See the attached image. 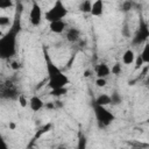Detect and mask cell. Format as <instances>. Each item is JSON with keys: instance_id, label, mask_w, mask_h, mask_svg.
<instances>
[{"instance_id": "obj_23", "label": "cell", "mask_w": 149, "mask_h": 149, "mask_svg": "<svg viewBox=\"0 0 149 149\" xmlns=\"http://www.w3.org/2000/svg\"><path fill=\"white\" fill-rule=\"evenodd\" d=\"M9 68H10L12 70H14V71H17V70H20L21 65H20L19 62H16V61H12L10 64H9Z\"/></svg>"}, {"instance_id": "obj_11", "label": "cell", "mask_w": 149, "mask_h": 149, "mask_svg": "<svg viewBox=\"0 0 149 149\" xmlns=\"http://www.w3.org/2000/svg\"><path fill=\"white\" fill-rule=\"evenodd\" d=\"M135 58H136V56H135L134 51L132 49H127L122 55V63L125 65H132L135 62Z\"/></svg>"}, {"instance_id": "obj_7", "label": "cell", "mask_w": 149, "mask_h": 149, "mask_svg": "<svg viewBox=\"0 0 149 149\" xmlns=\"http://www.w3.org/2000/svg\"><path fill=\"white\" fill-rule=\"evenodd\" d=\"M111 73V68L106 64V63H100L95 66V74L98 78H105L107 76H109Z\"/></svg>"}, {"instance_id": "obj_24", "label": "cell", "mask_w": 149, "mask_h": 149, "mask_svg": "<svg viewBox=\"0 0 149 149\" xmlns=\"http://www.w3.org/2000/svg\"><path fill=\"white\" fill-rule=\"evenodd\" d=\"M132 7H133V3L130 1H125L122 3V10L123 12H128L129 9H132Z\"/></svg>"}, {"instance_id": "obj_19", "label": "cell", "mask_w": 149, "mask_h": 149, "mask_svg": "<svg viewBox=\"0 0 149 149\" xmlns=\"http://www.w3.org/2000/svg\"><path fill=\"white\" fill-rule=\"evenodd\" d=\"M17 101H19V105H20L22 108L27 107V106H28V104H29L28 99H27L24 95H22V94H20V95L17 97Z\"/></svg>"}, {"instance_id": "obj_18", "label": "cell", "mask_w": 149, "mask_h": 149, "mask_svg": "<svg viewBox=\"0 0 149 149\" xmlns=\"http://www.w3.org/2000/svg\"><path fill=\"white\" fill-rule=\"evenodd\" d=\"M111 72H112V74H114V76H119V74H121V72H122L121 63H115L114 65H112Z\"/></svg>"}, {"instance_id": "obj_25", "label": "cell", "mask_w": 149, "mask_h": 149, "mask_svg": "<svg viewBox=\"0 0 149 149\" xmlns=\"http://www.w3.org/2000/svg\"><path fill=\"white\" fill-rule=\"evenodd\" d=\"M144 64V62H143V59H142V57H141V55H139L136 58H135V66H136V69H139V68H141L142 65Z\"/></svg>"}, {"instance_id": "obj_16", "label": "cell", "mask_w": 149, "mask_h": 149, "mask_svg": "<svg viewBox=\"0 0 149 149\" xmlns=\"http://www.w3.org/2000/svg\"><path fill=\"white\" fill-rule=\"evenodd\" d=\"M68 93V88L66 87H62V88H56V90H51L50 91V94L52 97H62V95H65Z\"/></svg>"}, {"instance_id": "obj_6", "label": "cell", "mask_w": 149, "mask_h": 149, "mask_svg": "<svg viewBox=\"0 0 149 149\" xmlns=\"http://www.w3.org/2000/svg\"><path fill=\"white\" fill-rule=\"evenodd\" d=\"M29 21H30L31 26H34V27L40 26L42 22V8L36 1H33V3H31V8H30V13H29Z\"/></svg>"}, {"instance_id": "obj_1", "label": "cell", "mask_w": 149, "mask_h": 149, "mask_svg": "<svg viewBox=\"0 0 149 149\" xmlns=\"http://www.w3.org/2000/svg\"><path fill=\"white\" fill-rule=\"evenodd\" d=\"M44 59H45V68H47V72H48V86L50 87V90H56V88H62V87H66L68 84H70V79L66 74L63 73V71L56 66L54 64V62L51 61L48 51L44 48Z\"/></svg>"}, {"instance_id": "obj_20", "label": "cell", "mask_w": 149, "mask_h": 149, "mask_svg": "<svg viewBox=\"0 0 149 149\" xmlns=\"http://www.w3.org/2000/svg\"><path fill=\"white\" fill-rule=\"evenodd\" d=\"M13 2L10 0H2L0 1V8L1 9H9L10 7H13Z\"/></svg>"}, {"instance_id": "obj_22", "label": "cell", "mask_w": 149, "mask_h": 149, "mask_svg": "<svg viewBox=\"0 0 149 149\" xmlns=\"http://www.w3.org/2000/svg\"><path fill=\"white\" fill-rule=\"evenodd\" d=\"M9 23H10V20L8 16H0V26L1 27L9 26Z\"/></svg>"}, {"instance_id": "obj_21", "label": "cell", "mask_w": 149, "mask_h": 149, "mask_svg": "<svg viewBox=\"0 0 149 149\" xmlns=\"http://www.w3.org/2000/svg\"><path fill=\"white\" fill-rule=\"evenodd\" d=\"M107 84V80L105 78H97L95 79V85L97 87H105Z\"/></svg>"}, {"instance_id": "obj_4", "label": "cell", "mask_w": 149, "mask_h": 149, "mask_svg": "<svg viewBox=\"0 0 149 149\" xmlns=\"http://www.w3.org/2000/svg\"><path fill=\"white\" fill-rule=\"evenodd\" d=\"M93 111H94V115H95V119H97L99 126L102 128L108 127L115 120L114 114L112 112H109L106 107L98 106V105L93 104Z\"/></svg>"}, {"instance_id": "obj_14", "label": "cell", "mask_w": 149, "mask_h": 149, "mask_svg": "<svg viewBox=\"0 0 149 149\" xmlns=\"http://www.w3.org/2000/svg\"><path fill=\"white\" fill-rule=\"evenodd\" d=\"M140 55H141L143 62L147 63V64H149V42H146L144 43V45H143L142 51H141Z\"/></svg>"}, {"instance_id": "obj_26", "label": "cell", "mask_w": 149, "mask_h": 149, "mask_svg": "<svg viewBox=\"0 0 149 149\" xmlns=\"http://www.w3.org/2000/svg\"><path fill=\"white\" fill-rule=\"evenodd\" d=\"M8 127H9V129H10V130H15V129H16V125H15L13 121H9Z\"/></svg>"}, {"instance_id": "obj_17", "label": "cell", "mask_w": 149, "mask_h": 149, "mask_svg": "<svg viewBox=\"0 0 149 149\" xmlns=\"http://www.w3.org/2000/svg\"><path fill=\"white\" fill-rule=\"evenodd\" d=\"M121 101H122V98L118 92H113L111 94V104L112 105H119V104H121Z\"/></svg>"}, {"instance_id": "obj_13", "label": "cell", "mask_w": 149, "mask_h": 149, "mask_svg": "<svg viewBox=\"0 0 149 149\" xmlns=\"http://www.w3.org/2000/svg\"><path fill=\"white\" fill-rule=\"evenodd\" d=\"M94 104H95V105H98V106L106 107V106L111 105V95L105 94V93H101L100 95H98V97H97V99L94 100Z\"/></svg>"}, {"instance_id": "obj_3", "label": "cell", "mask_w": 149, "mask_h": 149, "mask_svg": "<svg viewBox=\"0 0 149 149\" xmlns=\"http://www.w3.org/2000/svg\"><path fill=\"white\" fill-rule=\"evenodd\" d=\"M68 15V9L64 6V3L61 0H57L52 7L45 13V20L49 21V23L51 22H56V21H62L65 16Z\"/></svg>"}, {"instance_id": "obj_15", "label": "cell", "mask_w": 149, "mask_h": 149, "mask_svg": "<svg viewBox=\"0 0 149 149\" xmlns=\"http://www.w3.org/2000/svg\"><path fill=\"white\" fill-rule=\"evenodd\" d=\"M91 9H92V1L85 0V1L80 2V5H79V10H80L81 13H91Z\"/></svg>"}, {"instance_id": "obj_30", "label": "cell", "mask_w": 149, "mask_h": 149, "mask_svg": "<svg viewBox=\"0 0 149 149\" xmlns=\"http://www.w3.org/2000/svg\"><path fill=\"white\" fill-rule=\"evenodd\" d=\"M147 122H148V123H149V116H148V119H147Z\"/></svg>"}, {"instance_id": "obj_9", "label": "cell", "mask_w": 149, "mask_h": 149, "mask_svg": "<svg viewBox=\"0 0 149 149\" xmlns=\"http://www.w3.org/2000/svg\"><path fill=\"white\" fill-rule=\"evenodd\" d=\"M66 28V23L62 20V21H56V22H51L49 23V29L51 33L54 34H62Z\"/></svg>"}, {"instance_id": "obj_27", "label": "cell", "mask_w": 149, "mask_h": 149, "mask_svg": "<svg viewBox=\"0 0 149 149\" xmlns=\"http://www.w3.org/2000/svg\"><path fill=\"white\" fill-rule=\"evenodd\" d=\"M0 149H9V147H8V144L6 143L5 140L1 141V148H0Z\"/></svg>"}, {"instance_id": "obj_12", "label": "cell", "mask_w": 149, "mask_h": 149, "mask_svg": "<svg viewBox=\"0 0 149 149\" xmlns=\"http://www.w3.org/2000/svg\"><path fill=\"white\" fill-rule=\"evenodd\" d=\"M79 37H80V33L77 28H70V29L66 30V40L69 42L74 43L79 40Z\"/></svg>"}, {"instance_id": "obj_28", "label": "cell", "mask_w": 149, "mask_h": 149, "mask_svg": "<svg viewBox=\"0 0 149 149\" xmlns=\"http://www.w3.org/2000/svg\"><path fill=\"white\" fill-rule=\"evenodd\" d=\"M56 149H68V148H66V146H64V144H59Z\"/></svg>"}, {"instance_id": "obj_8", "label": "cell", "mask_w": 149, "mask_h": 149, "mask_svg": "<svg viewBox=\"0 0 149 149\" xmlns=\"http://www.w3.org/2000/svg\"><path fill=\"white\" fill-rule=\"evenodd\" d=\"M29 107H30L31 111L38 112L40 109H42V108L44 107V102H43V100H42L40 97L33 95V97L29 99Z\"/></svg>"}, {"instance_id": "obj_10", "label": "cell", "mask_w": 149, "mask_h": 149, "mask_svg": "<svg viewBox=\"0 0 149 149\" xmlns=\"http://www.w3.org/2000/svg\"><path fill=\"white\" fill-rule=\"evenodd\" d=\"M104 13V2L101 0H97L92 2V9H91V15L92 16H100Z\"/></svg>"}, {"instance_id": "obj_5", "label": "cell", "mask_w": 149, "mask_h": 149, "mask_svg": "<svg viewBox=\"0 0 149 149\" xmlns=\"http://www.w3.org/2000/svg\"><path fill=\"white\" fill-rule=\"evenodd\" d=\"M148 38H149V27H148V24L144 20H141L140 26H139L132 42H133L134 45H140L142 43L148 42Z\"/></svg>"}, {"instance_id": "obj_29", "label": "cell", "mask_w": 149, "mask_h": 149, "mask_svg": "<svg viewBox=\"0 0 149 149\" xmlns=\"http://www.w3.org/2000/svg\"><path fill=\"white\" fill-rule=\"evenodd\" d=\"M90 76H91V74H90V71H88V70H86V71L84 72V77H86V78H87V77H90Z\"/></svg>"}, {"instance_id": "obj_2", "label": "cell", "mask_w": 149, "mask_h": 149, "mask_svg": "<svg viewBox=\"0 0 149 149\" xmlns=\"http://www.w3.org/2000/svg\"><path fill=\"white\" fill-rule=\"evenodd\" d=\"M20 31V20L16 19L12 29L0 38V56L2 58L12 57L16 51V34Z\"/></svg>"}]
</instances>
